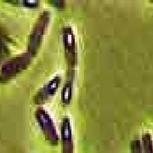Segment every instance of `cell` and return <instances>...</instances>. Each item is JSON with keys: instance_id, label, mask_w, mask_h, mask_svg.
I'll return each instance as SVG.
<instances>
[{"instance_id": "cell-2", "label": "cell", "mask_w": 153, "mask_h": 153, "mask_svg": "<svg viewBox=\"0 0 153 153\" xmlns=\"http://www.w3.org/2000/svg\"><path fill=\"white\" fill-rule=\"evenodd\" d=\"M63 43L67 68L68 70H74L77 63V48L75 35L70 26H66L63 28Z\"/></svg>"}, {"instance_id": "cell-8", "label": "cell", "mask_w": 153, "mask_h": 153, "mask_svg": "<svg viewBox=\"0 0 153 153\" xmlns=\"http://www.w3.org/2000/svg\"><path fill=\"white\" fill-rule=\"evenodd\" d=\"M131 153H143L141 143L139 140H134L131 142Z\"/></svg>"}, {"instance_id": "cell-7", "label": "cell", "mask_w": 153, "mask_h": 153, "mask_svg": "<svg viewBox=\"0 0 153 153\" xmlns=\"http://www.w3.org/2000/svg\"><path fill=\"white\" fill-rule=\"evenodd\" d=\"M141 148L143 153H153V140L150 133H145L142 135Z\"/></svg>"}, {"instance_id": "cell-4", "label": "cell", "mask_w": 153, "mask_h": 153, "mask_svg": "<svg viewBox=\"0 0 153 153\" xmlns=\"http://www.w3.org/2000/svg\"><path fill=\"white\" fill-rule=\"evenodd\" d=\"M60 76L59 75L54 76L52 79H50L47 83H45L43 87L40 88L39 92L37 94L35 101L38 104H43L49 100L51 97L55 95L60 83Z\"/></svg>"}, {"instance_id": "cell-3", "label": "cell", "mask_w": 153, "mask_h": 153, "mask_svg": "<svg viewBox=\"0 0 153 153\" xmlns=\"http://www.w3.org/2000/svg\"><path fill=\"white\" fill-rule=\"evenodd\" d=\"M49 21H50V14L48 11H44V13H42L35 26L33 36L30 41V49L32 50L33 54L38 51L42 44L46 29L49 26Z\"/></svg>"}, {"instance_id": "cell-9", "label": "cell", "mask_w": 153, "mask_h": 153, "mask_svg": "<svg viewBox=\"0 0 153 153\" xmlns=\"http://www.w3.org/2000/svg\"><path fill=\"white\" fill-rule=\"evenodd\" d=\"M51 4H53L54 7L58 8V9H62L65 7V1H60V0H55V1H50L49 2Z\"/></svg>"}, {"instance_id": "cell-1", "label": "cell", "mask_w": 153, "mask_h": 153, "mask_svg": "<svg viewBox=\"0 0 153 153\" xmlns=\"http://www.w3.org/2000/svg\"><path fill=\"white\" fill-rule=\"evenodd\" d=\"M36 118L46 140L51 145L57 146L59 142V136L54 121L49 116V112L44 108H38L36 111Z\"/></svg>"}, {"instance_id": "cell-6", "label": "cell", "mask_w": 153, "mask_h": 153, "mask_svg": "<svg viewBox=\"0 0 153 153\" xmlns=\"http://www.w3.org/2000/svg\"><path fill=\"white\" fill-rule=\"evenodd\" d=\"M73 81H74V70H68L67 79L64 84L62 90V103L65 105H68L71 103L72 98V89H73Z\"/></svg>"}, {"instance_id": "cell-5", "label": "cell", "mask_w": 153, "mask_h": 153, "mask_svg": "<svg viewBox=\"0 0 153 153\" xmlns=\"http://www.w3.org/2000/svg\"><path fill=\"white\" fill-rule=\"evenodd\" d=\"M61 137L63 141V153H73L72 130L71 120L68 117H65L62 121Z\"/></svg>"}]
</instances>
